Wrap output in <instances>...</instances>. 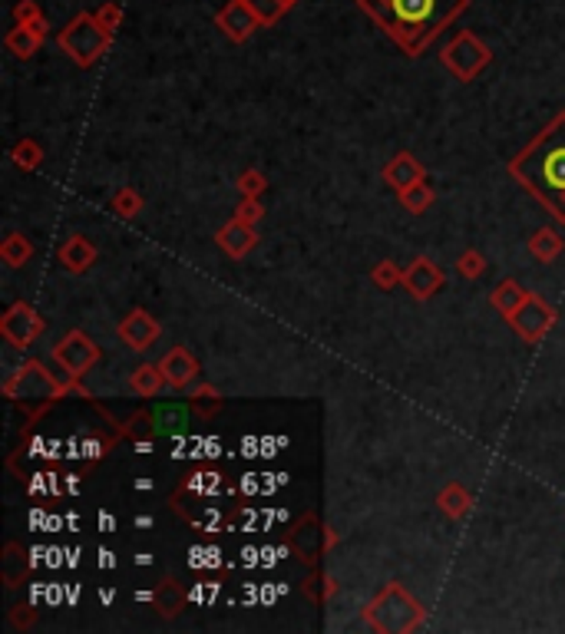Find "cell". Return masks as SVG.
<instances>
[{
    "mask_svg": "<svg viewBox=\"0 0 565 634\" xmlns=\"http://www.w3.org/2000/svg\"><path fill=\"white\" fill-rule=\"evenodd\" d=\"M513 301H519L513 285H506V287H499V291H496V305H499V307H513Z\"/></svg>",
    "mask_w": 565,
    "mask_h": 634,
    "instance_id": "obj_13",
    "label": "cell"
},
{
    "mask_svg": "<svg viewBox=\"0 0 565 634\" xmlns=\"http://www.w3.org/2000/svg\"><path fill=\"white\" fill-rule=\"evenodd\" d=\"M96 20H99L106 30H113V26L120 24V7H116V4H110V7H103L99 14H96Z\"/></svg>",
    "mask_w": 565,
    "mask_h": 634,
    "instance_id": "obj_12",
    "label": "cell"
},
{
    "mask_svg": "<svg viewBox=\"0 0 565 634\" xmlns=\"http://www.w3.org/2000/svg\"><path fill=\"white\" fill-rule=\"evenodd\" d=\"M444 63L450 67L460 79H470L476 70H483L489 63V50L479 44L473 34H460L450 47L444 50Z\"/></svg>",
    "mask_w": 565,
    "mask_h": 634,
    "instance_id": "obj_4",
    "label": "cell"
},
{
    "mask_svg": "<svg viewBox=\"0 0 565 634\" xmlns=\"http://www.w3.org/2000/svg\"><path fill=\"white\" fill-rule=\"evenodd\" d=\"M122 338L130 340L136 350H146V344L156 338V324L149 321L146 314H132L130 321L122 324Z\"/></svg>",
    "mask_w": 565,
    "mask_h": 634,
    "instance_id": "obj_7",
    "label": "cell"
},
{
    "mask_svg": "<svg viewBox=\"0 0 565 634\" xmlns=\"http://www.w3.org/2000/svg\"><path fill=\"white\" fill-rule=\"evenodd\" d=\"M149 417H152V430L159 436H173L185 426V407L183 403H159Z\"/></svg>",
    "mask_w": 565,
    "mask_h": 634,
    "instance_id": "obj_6",
    "label": "cell"
},
{
    "mask_svg": "<svg viewBox=\"0 0 565 634\" xmlns=\"http://www.w3.org/2000/svg\"><path fill=\"white\" fill-rule=\"evenodd\" d=\"M60 44L73 60L87 67V63H93L96 57L106 50V44H110V30H106L96 17H89V14H79V17L60 34Z\"/></svg>",
    "mask_w": 565,
    "mask_h": 634,
    "instance_id": "obj_3",
    "label": "cell"
},
{
    "mask_svg": "<svg viewBox=\"0 0 565 634\" xmlns=\"http://www.w3.org/2000/svg\"><path fill=\"white\" fill-rule=\"evenodd\" d=\"M513 175L565 222V113L513 162Z\"/></svg>",
    "mask_w": 565,
    "mask_h": 634,
    "instance_id": "obj_2",
    "label": "cell"
},
{
    "mask_svg": "<svg viewBox=\"0 0 565 634\" xmlns=\"http://www.w3.org/2000/svg\"><path fill=\"white\" fill-rule=\"evenodd\" d=\"M546 324H549V311H542L539 301H529V305L516 314V327H519L526 338H539L542 330H546Z\"/></svg>",
    "mask_w": 565,
    "mask_h": 634,
    "instance_id": "obj_8",
    "label": "cell"
},
{
    "mask_svg": "<svg viewBox=\"0 0 565 634\" xmlns=\"http://www.w3.org/2000/svg\"><path fill=\"white\" fill-rule=\"evenodd\" d=\"M361 7L407 50V57H417L466 10V0H361Z\"/></svg>",
    "mask_w": 565,
    "mask_h": 634,
    "instance_id": "obj_1",
    "label": "cell"
},
{
    "mask_svg": "<svg viewBox=\"0 0 565 634\" xmlns=\"http://www.w3.org/2000/svg\"><path fill=\"white\" fill-rule=\"evenodd\" d=\"M258 24H261V17L252 10V4H245V0H232V4L218 14V26H222L232 40H245Z\"/></svg>",
    "mask_w": 565,
    "mask_h": 634,
    "instance_id": "obj_5",
    "label": "cell"
},
{
    "mask_svg": "<svg viewBox=\"0 0 565 634\" xmlns=\"http://www.w3.org/2000/svg\"><path fill=\"white\" fill-rule=\"evenodd\" d=\"M40 30H34V26H24L20 24L17 30H14V34L7 36V47L10 50H17L20 57H30V53L37 50V44H40Z\"/></svg>",
    "mask_w": 565,
    "mask_h": 634,
    "instance_id": "obj_9",
    "label": "cell"
},
{
    "mask_svg": "<svg viewBox=\"0 0 565 634\" xmlns=\"http://www.w3.org/2000/svg\"><path fill=\"white\" fill-rule=\"evenodd\" d=\"M436 281H440V278H436V271L430 268V265H424V261H420L417 271L410 275V285H413V291H417L420 297L430 295V291H434V287H436Z\"/></svg>",
    "mask_w": 565,
    "mask_h": 634,
    "instance_id": "obj_11",
    "label": "cell"
},
{
    "mask_svg": "<svg viewBox=\"0 0 565 634\" xmlns=\"http://www.w3.org/2000/svg\"><path fill=\"white\" fill-rule=\"evenodd\" d=\"M152 374H156V370H152V367H146V370H142L140 383H136V387H140L142 393H149V390H152Z\"/></svg>",
    "mask_w": 565,
    "mask_h": 634,
    "instance_id": "obj_14",
    "label": "cell"
},
{
    "mask_svg": "<svg viewBox=\"0 0 565 634\" xmlns=\"http://www.w3.org/2000/svg\"><path fill=\"white\" fill-rule=\"evenodd\" d=\"M245 4H252V10L265 24H275L288 7H295L298 0H245Z\"/></svg>",
    "mask_w": 565,
    "mask_h": 634,
    "instance_id": "obj_10",
    "label": "cell"
}]
</instances>
